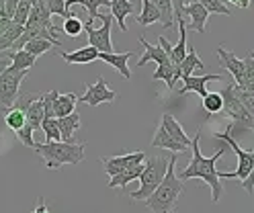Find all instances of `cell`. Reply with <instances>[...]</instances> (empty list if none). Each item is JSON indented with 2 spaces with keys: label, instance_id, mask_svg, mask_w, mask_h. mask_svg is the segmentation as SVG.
<instances>
[{
  "label": "cell",
  "instance_id": "cell-17",
  "mask_svg": "<svg viewBox=\"0 0 254 213\" xmlns=\"http://www.w3.org/2000/svg\"><path fill=\"white\" fill-rule=\"evenodd\" d=\"M166 131H168V136L174 140V142H179V143H183V145H190V138L187 136V131L183 129V125L172 117V115H168V113H164L162 115V123H160Z\"/></svg>",
  "mask_w": 254,
  "mask_h": 213
},
{
  "label": "cell",
  "instance_id": "cell-20",
  "mask_svg": "<svg viewBox=\"0 0 254 213\" xmlns=\"http://www.w3.org/2000/svg\"><path fill=\"white\" fill-rule=\"evenodd\" d=\"M146 162V160H144ZM144 162L141 164H135V166H131V168H127V170H123V172H119V174H115V176H111V180H109V187L111 189H125L129 183H133V180H137L139 178V174H141V170H144Z\"/></svg>",
  "mask_w": 254,
  "mask_h": 213
},
{
  "label": "cell",
  "instance_id": "cell-37",
  "mask_svg": "<svg viewBox=\"0 0 254 213\" xmlns=\"http://www.w3.org/2000/svg\"><path fill=\"white\" fill-rule=\"evenodd\" d=\"M45 8L50 10V14H60L64 19H68L72 14L68 8H66V0H45Z\"/></svg>",
  "mask_w": 254,
  "mask_h": 213
},
{
  "label": "cell",
  "instance_id": "cell-36",
  "mask_svg": "<svg viewBox=\"0 0 254 213\" xmlns=\"http://www.w3.org/2000/svg\"><path fill=\"white\" fill-rule=\"evenodd\" d=\"M199 2L205 6L209 14H226V16H232V10L226 6L224 0H199Z\"/></svg>",
  "mask_w": 254,
  "mask_h": 213
},
{
  "label": "cell",
  "instance_id": "cell-4",
  "mask_svg": "<svg viewBox=\"0 0 254 213\" xmlns=\"http://www.w3.org/2000/svg\"><path fill=\"white\" fill-rule=\"evenodd\" d=\"M166 168H168V158L164 156H152V158H146L144 162V170L139 174V189L129 193V197L133 201H146L148 197L156 191V187L162 183V178L166 174Z\"/></svg>",
  "mask_w": 254,
  "mask_h": 213
},
{
  "label": "cell",
  "instance_id": "cell-47",
  "mask_svg": "<svg viewBox=\"0 0 254 213\" xmlns=\"http://www.w3.org/2000/svg\"><path fill=\"white\" fill-rule=\"evenodd\" d=\"M240 8H248L250 6V0H240V4H238Z\"/></svg>",
  "mask_w": 254,
  "mask_h": 213
},
{
  "label": "cell",
  "instance_id": "cell-22",
  "mask_svg": "<svg viewBox=\"0 0 254 213\" xmlns=\"http://www.w3.org/2000/svg\"><path fill=\"white\" fill-rule=\"evenodd\" d=\"M74 4H82L88 10V21L84 25H90L92 27V21L99 19V8L101 6H111V0H66V8L68 10Z\"/></svg>",
  "mask_w": 254,
  "mask_h": 213
},
{
  "label": "cell",
  "instance_id": "cell-7",
  "mask_svg": "<svg viewBox=\"0 0 254 213\" xmlns=\"http://www.w3.org/2000/svg\"><path fill=\"white\" fill-rule=\"evenodd\" d=\"M78 101L88 105V107H99L103 103H115L117 101V92L111 90L107 86V82L103 76L97 78V82L94 84H88L86 86V92L82 96H78Z\"/></svg>",
  "mask_w": 254,
  "mask_h": 213
},
{
  "label": "cell",
  "instance_id": "cell-23",
  "mask_svg": "<svg viewBox=\"0 0 254 213\" xmlns=\"http://www.w3.org/2000/svg\"><path fill=\"white\" fill-rule=\"evenodd\" d=\"M43 117H45V111H43L41 94H39L37 101H33V103L27 107V111H25V123L33 127V131H37V129H41V121H43Z\"/></svg>",
  "mask_w": 254,
  "mask_h": 213
},
{
  "label": "cell",
  "instance_id": "cell-39",
  "mask_svg": "<svg viewBox=\"0 0 254 213\" xmlns=\"http://www.w3.org/2000/svg\"><path fill=\"white\" fill-rule=\"evenodd\" d=\"M33 134H35V131H33V127H31V125H23L19 131H14V136H17V140L23 143V145H27V147H35V140H33Z\"/></svg>",
  "mask_w": 254,
  "mask_h": 213
},
{
  "label": "cell",
  "instance_id": "cell-16",
  "mask_svg": "<svg viewBox=\"0 0 254 213\" xmlns=\"http://www.w3.org/2000/svg\"><path fill=\"white\" fill-rule=\"evenodd\" d=\"M111 16H113V21H117L119 29L123 33H127V23L125 19L133 12V2L131 0H111Z\"/></svg>",
  "mask_w": 254,
  "mask_h": 213
},
{
  "label": "cell",
  "instance_id": "cell-33",
  "mask_svg": "<svg viewBox=\"0 0 254 213\" xmlns=\"http://www.w3.org/2000/svg\"><path fill=\"white\" fill-rule=\"evenodd\" d=\"M31 8H33L31 0H19V4H17V8H14V14H12V23L25 27L29 14H31Z\"/></svg>",
  "mask_w": 254,
  "mask_h": 213
},
{
  "label": "cell",
  "instance_id": "cell-8",
  "mask_svg": "<svg viewBox=\"0 0 254 213\" xmlns=\"http://www.w3.org/2000/svg\"><path fill=\"white\" fill-rule=\"evenodd\" d=\"M217 58H219V64H221V68H226L232 76H234V84L238 88H242L246 86V70H244V60L240 58H236L230 49H226V45H217Z\"/></svg>",
  "mask_w": 254,
  "mask_h": 213
},
{
  "label": "cell",
  "instance_id": "cell-29",
  "mask_svg": "<svg viewBox=\"0 0 254 213\" xmlns=\"http://www.w3.org/2000/svg\"><path fill=\"white\" fill-rule=\"evenodd\" d=\"M52 47H56L52 41H47V39H31V41H27L25 43V52L27 54H31L33 58H39V56H43V54H47Z\"/></svg>",
  "mask_w": 254,
  "mask_h": 213
},
{
  "label": "cell",
  "instance_id": "cell-38",
  "mask_svg": "<svg viewBox=\"0 0 254 213\" xmlns=\"http://www.w3.org/2000/svg\"><path fill=\"white\" fill-rule=\"evenodd\" d=\"M244 70H246V86H244V90L254 92V56H252V52L244 58Z\"/></svg>",
  "mask_w": 254,
  "mask_h": 213
},
{
  "label": "cell",
  "instance_id": "cell-12",
  "mask_svg": "<svg viewBox=\"0 0 254 213\" xmlns=\"http://www.w3.org/2000/svg\"><path fill=\"white\" fill-rule=\"evenodd\" d=\"M131 56H133V52H125V54L111 52V54H99V60L107 62L109 66H113V68H115L125 80H131V70H129V66H127V62H129Z\"/></svg>",
  "mask_w": 254,
  "mask_h": 213
},
{
  "label": "cell",
  "instance_id": "cell-30",
  "mask_svg": "<svg viewBox=\"0 0 254 213\" xmlns=\"http://www.w3.org/2000/svg\"><path fill=\"white\" fill-rule=\"evenodd\" d=\"M203 109L209 115H217L224 111V98H221L219 92H207L203 96Z\"/></svg>",
  "mask_w": 254,
  "mask_h": 213
},
{
  "label": "cell",
  "instance_id": "cell-19",
  "mask_svg": "<svg viewBox=\"0 0 254 213\" xmlns=\"http://www.w3.org/2000/svg\"><path fill=\"white\" fill-rule=\"evenodd\" d=\"M99 54H101V52H97V49L90 47V45L76 49V52H72V54L60 52L62 60L68 62V64H90V62H94V60H99Z\"/></svg>",
  "mask_w": 254,
  "mask_h": 213
},
{
  "label": "cell",
  "instance_id": "cell-46",
  "mask_svg": "<svg viewBox=\"0 0 254 213\" xmlns=\"http://www.w3.org/2000/svg\"><path fill=\"white\" fill-rule=\"evenodd\" d=\"M0 16H6V8H4V0H0Z\"/></svg>",
  "mask_w": 254,
  "mask_h": 213
},
{
  "label": "cell",
  "instance_id": "cell-14",
  "mask_svg": "<svg viewBox=\"0 0 254 213\" xmlns=\"http://www.w3.org/2000/svg\"><path fill=\"white\" fill-rule=\"evenodd\" d=\"M76 103H78V96H76L74 92H68V94H60V92H56L54 103H52L54 117L60 119V117H66V115H72Z\"/></svg>",
  "mask_w": 254,
  "mask_h": 213
},
{
  "label": "cell",
  "instance_id": "cell-44",
  "mask_svg": "<svg viewBox=\"0 0 254 213\" xmlns=\"http://www.w3.org/2000/svg\"><path fill=\"white\" fill-rule=\"evenodd\" d=\"M31 213H52L50 209H47V205H45V201L43 199H39V203H37V207L31 211Z\"/></svg>",
  "mask_w": 254,
  "mask_h": 213
},
{
  "label": "cell",
  "instance_id": "cell-11",
  "mask_svg": "<svg viewBox=\"0 0 254 213\" xmlns=\"http://www.w3.org/2000/svg\"><path fill=\"white\" fill-rule=\"evenodd\" d=\"M183 19H185L187 27H190L197 33H205V27H207V23H209V12L205 10V6L201 2H193V4L185 6Z\"/></svg>",
  "mask_w": 254,
  "mask_h": 213
},
{
  "label": "cell",
  "instance_id": "cell-1",
  "mask_svg": "<svg viewBox=\"0 0 254 213\" xmlns=\"http://www.w3.org/2000/svg\"><path fill=\"white\" fill-rule=\"evenodd\" d=\"M199 142H201V131H197L195 138L190 140V150H193V158L189 160V166L181 170L179 178L181 180H189V178H201L205 185H207L211 189V201L217 203L221 197H224V183L219 180L217 176V168H215V164L217 160L224 156L228 152V145L224 143L221 147H217V152L209 158H205L201 154V147H199Z\"/></svg>",
  "mask_w": 254,
  "mask_h": 213
},
{
  "label": "cell",
  "instance_id": "cell-51",
  "mask_svg": "<svg viewBox=\"0 0 254 213\" xmlns=\"http://www.w3.org/2000/svg\"><path fill=\"white\" fill-rule=\"evenodd\" d=\"M252 56H254V52H252Z\"/></svg>",
  "mask_w": 254,
  "mask_h": 213
},
{
  "label": "cell",
  "instance_id": "cell-40",
  "mask_svg": "<svg viewBox=\"0 0 254 213\" xmlns=\"http://www.w3.org/2000/svg\"><path fill=\"white\" fill-rule=\"evenodd\" d=\"M39 98V94H35V92H19V96H17V101H14V105H12V109H19V111H27V107L33 103V101H37Z\"/></svg>",
  "mask_w": 254,
  "mask_h": 213
},
{
  "label": "cell",
  "instance_id": "cell-9",
  "mask_svg": "<svg viewBox=\"0 0 254 213\" xmlns=\"http://www.w3.org/2000/svg\"><path fill=\"white\" fill-rule=\"evenodd\" d=\"M146 160L144 152H133V154H125V156H111V158H101V164L109 176H115L127 168L135 166V164H141Z\"/></svg>",
  "mask_w": 254,
  "mask_h": 213
},
{
  "label": "cell",
  "instance_id": "cell-49",
  "mask_svg": "<svg viewBox=\"0 0 254 213\" xmlns=\"http://www.w3.org/2000/svg\"><path fill=\"white\" fill-rule=\"evenodd\" d=\"M228 2H232V4H236V6H238V4H240V0H228Z\"/></svg>",
  "mask_w": 254,
  "mask_h": 213
},
{
  "label": "cell",
  "instance_id": "cell-35",
  "mask_svg": "<svg viewBox=\"0 0 254 213\" xmlns=\"http://www.w3.org/2000/svg\"><path fill=\"white\" fill-rule=\"evenodd\" d=\"M4 123L12 129V131H19L25 125V113L19 109H8L4 115Z\"/></svg>",
  "mask_w": 254,
  "mask_h": 213
},
{
  "label": "cell",
  "instance_id": "cell-21",
  "mask_svg": "<svg viewBox=\"0 0 254 213\" xmlns=\"http://www.w3.org/2000/svg\"><path fill=\"white\" fill-rule=\"evenodd\" d=\"M187 56H185V60L181 62V66H179V76L181 78H187V76H193V72L195 70H201L203 68V62L199 60V56H197V49H195V45L190 43V45H187Z\"/></svg>",
  "mask_w": 254,
  "mask_h": 213
},
{
  "label": "cell",
  "instance_id": "cell-43",
  "mask_svg": "<svg viewBox=\"0 0 254 213\" xmlns=\"http://www.w3.org/2000/svg\"><path fill=\"white\" fill-rule=\"evenodd\" d=\"M17 4H19V0H4L6 16H10V19H12V14H14V8H17Z\"/></svg>",
  "mask_w": 254,
  "mask_h": 213
},
{
  "label": "cell",
  "instance_id": "cell-2",
  "mask_svg": "<svg viewBox=\"0 0 254 213\" xmlns=\"http://www.w3.org/2000/svg\"><path fill=\"white\" fill-rule=\"evenodd\" d=\"M177 154L168 158V168L162 178V183L156 187V191L146 199V207L152 213H172L179 205V197L185 191V183L177 176Z\"/></svg>",
  "mask_w": 254,
  "mask_h": 213
},
{
  "label": "cell",
  "instance_id": "cell-10",
  "mask_svg": "<svg viewBox=\"0 0 254 213\" xmlns=\"http://www.w3.org/2000/svg\"><path fill=\"white\" fill-rule=\"evenodd\" d=\"M183 80V88H179V94H185V92H197L201 98L207 94V82H224V76L219 74H203V76H187V78H181Z\"/></svg>",
  "mask_w": 254,
  "mask_h": 213
},
{
  "label": "cell",
  "instance_id": "cell-5",
  "mask_svg": "<svg viewBox=\"0 0 254 213\" xmlns=\"http://www.w3.org/2000/svg\"><path fill=\"white\" fill-rule=\"evenodd\" d=\"M25 78L27 70H14L12 66H6L2 70V74H0V111L12 109L21 90V82Z\"/></svg>",
  "mask_w": 254,
  "mask_h": 213
},
{
  "label": "cell",
  "instance_id": "cell-32",
  "mask_svg": "<svg viewBox=\"0 0 254 213\" xmlns=\"http://www.w3.org/2000/svg\"><path fill=\"white\" fill-rule=\"evenodd\" d=\"M62 31L66 33V35H70V37H80V35H82V31H84V23L72 12L68 19H64Z\"/></svg>",
  "mask_w": 254,
  "mask_h": 213
},
{
  "label": "cell",
  "instance_id": "cell-45",
  "mask_svg": "<svg viewBox=\"0 0 254 213\" xmlns=\"http://www.w3.org/2000/svg\"><path fill=\"white\" fill-rule=\"evenodd\" d=\"M6 66H10V64H8V56L2 52V54H0V74H2V70L6 68Z\"/></svg>",
  "mask_w": 254,
  "mask_h": 213
},
{
  "label": "cell",
  "instance_id": "cell-6",
  "mask_svg": "<svg viewBox=\"0 0 254 213\" xmlns=\"http://www.w3.org/2000/svg\"><path fill=\"white\" fill-rule=\"evenodd\" d=\"M99 19H103V25L99 29L84 25V29L88 33V45L94 47L101 54H111L113 52V41H111V25H113V16L111 14H99Z\"/></svg>",
  "mask_w": 254,
  "mask_h": 213
},
{
  "label": "cell",
  "instance_id": "cell-18",
  "mask_svg": "<svg viewBox=\"0 0 254 213\" xmlns=\"http://www.w3.org/2000/svg\"><path fill=\"white\" fill-rule=\"evenodd\" d=\"M152 147H164V150H172L174 154H181V152H187L189 147L179 143V142H174L170 136H168V131L160 125L156 129V134H154V140H152Z\"/></svg>",
  "mask_w": 254,
  "mask_h": 213
},
{
  "label": "cell",
  "instance_id": "cell-31",
  "mask_svg": "<svg viewBox=\"0 0 254 213\" xmlns=\"http://www.w3.org/2000/svg\"><path fill=\"white\" fill-rule=\"evenodd\" d=\"M41 129L45 134L47 142H62V134H60V125L56 117H43L41 121Z\"/></svg>",
  "mask_w": 254,
  "mask_h": 213
},
{
  "label": "cell",
  "instance_id": "cell-50",
  "mask_svg": "<svg viewBox=\"0 0 254 213\" xmlns=\"http://www.w3.org/2000/svg\"><path fill=\"white\" fill-rule=\"evenodd\" d=\"M193 2H199V0H187V4H193Z\"/></svg>",
  "mask_w": 254,
  "mask_h": 213
},
{
  "label": "cell",
  "instance_id": "cell-41",
  "mask_svg": "<svg viewBox=\"0 0 254 213\" xmlns=\"http://www.w3.org/2000/svg\"><path fill=\"white\" fill-rule=\"evenodd\" d=\"M170 2H172V8H174V23H177V19H183L187 0H170Z\"/></svg>",
  "mask_w": 254,
  "mask_h": 213
},
{
  "label": "cell",
  "instance_id": "cell-26",
  "mask_svg": "<svg viewBox=\"0 0 254 213\" xmlns=\"http://www.w3.org/2000/svg\"><path fill=\"white\" fill-rule=\"evenodd\" d=\"M135 21L141 27H150L154 23H160V14H158L156 6L150 2V0H141V12L135 16Z\"/></svg>",
  "mask_w": 254,
  "mask_h": 213
},
{
  "label": "cell",
  "instance_id": "cell-28",
  "mask_svg": "<svg viewBox=\"0 0 254 213\" xmlns=\"http://www.w3.org/2000/svg\"><path fill=\"white\" fill-rule=\"evenodd\" d=\"M23 25H17V23H10V27L0 35V54L6 52V49H12V45L17 43V39L23 35Z\"/></svg>",
  "mask_w": 254,
  "mask_h": 213
},
{
  "label": "cell",
  "instance_id": "cell-13",
  "mask_svg": "<svg viewBox=\"0 0 254 213\" xmlns=\"http://www.w3.org/2000/svg\"><path fill=\"white\" fill-rule=\"evenodd\" d=\"M139 45L144 47V56L137 60V66H139V68H141V66H146L148 62H156V66L170 62V60L166 58V54H164V49H162L160 45H152V43H148L146 37H139Z\"/></svg>",
  "mask_w": 254,
  "mask_h": 213
},
{
  "label": "cell",
  "instance_id": "cell-3",
  "mask_svg": "<svg viewBox=\"0 0 254 213\" xmlns=\"http://www.w3.org/2000/svg\"><path fill=\"white\" fill-rule=\"evenodd\" d=\"M84 147L86 143H68V142H45L37 143L33 150L43 158L45 168L50 170H60L64 164H80L84 160Z\"/></svg>",
  "mask_w": 254,
  "mask_h": 213
},
{
  "label": "cell",
  "instance_id": "cell-48",
  "mask_svg": "<svg viewBox=\"0 0 254 213\" xmlns=\"http://www.w3.org/2000/svg\"><path fill=\"white\" fill-rule=\"evenodd\" d=\"M31 4L37 6V4H45V0H31Z\"/></svg>",
  "mask_w": 254,
  "mask_h": 213
},
{
  "label": "cell",
  "instance_id": "cell-25",
  "mask_svg": "<svg viewBox=\"0 0 254 213\" xmlns=\"http://www.w3.org/2000/svg\"><path fill=\"white\" fill-rule=\"evenodd\" d=\"M152 78L154 80H164L166 82V86L170 88V90H174V84L181 80L179 78V72H177V68L170 64V62H166V64H160L156 68V72L152 74Z\"/></svg>",
  "mask_w": 254,
  "mask_h": 213
},
{
  "label": "cell",
  "instance_id": "cell-42",
  "mask_svg": "<svg viewBox=\"0 0 254 213\" xmlns=\"http://www.w3.org/2000/svg\"><path fill=\"white\" fill-rule=\"evenodd\" d=\"M240 187H242L246 193H250V195H252V191H254V166H252L250 174L246 176V180H242V183H240Z\"/></svg>",
  "mask_w": 254,
  "mask_h": 213
},
{
  "label": "cell",
  "instance_id": "cell-27",
  "mask_svg": "<svg viewBox=\"0 0 254 213\" xmlns=\"http://www.w3.org/2000/svg\"><path fill=\"white\" fill-rule=\"evenodd\" d=\"M150 2L156 6L158 14H160V25L164 29H170L174 25V8L170 0H150Z\"/></svg>",
  "mask_w": 254,
  "mask_h": 213
},
{
  "label": "cell",
  "instance_id": "cell-52",
  "mask_svg": "<svg viewBox=\"0 0 254 213\" xmlns=\"http://www.w3.org/2000/svg\"><path fill=\"white\" fill-rule=\"evenodd\" d=\"M0 19H2V16H0Z\"/></svg>",
  "mask_w": 254,
  "mask_h": 213
},
{
  "label": "cell",
  "instance_id": "cell-24",
  "mask_svg": "<svg viewBox=\"0 0 254 213\" xmlns=\"http://www.w3.org/2000/svg\"><path fill=\"white\" fill-rule=\"evenodd\" d=\"M6 56H8V60H10V66L14 70H31L35 66V62H37V58H33L31 54H27L25 49H19V52H4Z\"/></svg>",
  "mask_w": 254,
  "mask_h": 213
},
{
  "label": "cell",
  "instance_id": "cell-15",
  "mask_svg": "<svg viewBox=\"0 0 254 213\" xmlns=\"http://www.w3.org/2000/svg\"><path fill=\"white\" fill-rule=\"evenodd\" d=\"M58 125H60V134H62V142H68L72 143L74 142V134L82 125V119H80V113H72V115H66V117H60L58 119Z\"/></svg>",
  "mask_w": 254,
  "mask_h": 213
},
{
  "label": "cell",
  "instance_id": "cell-34",
  "mask_svg": "<svg viewBox=\"0 0 254 213\" xmlns=\"http://www.w3.org/2000/svg\"><path fill=\"white\" fill-rule=\"evenodd\" d=\"M234 96L240 101V105L248 111V115L254 119V92H248V90H242V88L234 86Z\"/></svg>",
  "mask_w": 254,
  "mask_h": 213
}]
</instances>
